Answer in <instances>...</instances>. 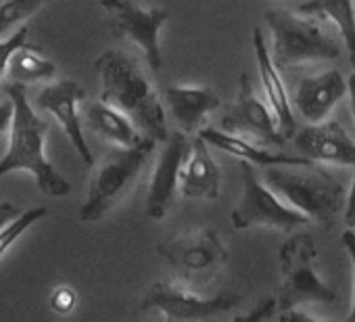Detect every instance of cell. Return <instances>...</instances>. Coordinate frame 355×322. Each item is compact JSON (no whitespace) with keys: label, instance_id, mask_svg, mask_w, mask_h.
<instances>
[{"label":"cell","instance_id":"obj_19","mask_svg":"<svg viewBox=\"0 0 355 322\" xmlns=\"http://www.w3.org/2000/svg\"><path fill=\"white\" fill-rule=\"evenodd\" d=\"M199 136H203L211 146H216V149H220L232 157H239L241 161H249V164H255V166H263V168H270V166H291V168L313 166V161L303 157V155L270 153V151H263V149L255 146L253 142H249L247 138L232 134V132H222L216 128H201Z\"/></svg>","mask_w":355,"mask_h":322},{"label":"cell","instance_id":"obj_27","mask_svg":"<svg viewBox=\"0 0 355 322\" xmlns=\"http://www.w3.org/2000/svg\"><path fill=\"white\" fill-rule=\"evenodd\" d=\"M340 239H343V245H345V249H347V253L351 257V272H353V297H351V312H349L347 318L351 322H355V232L345 230Z\"/></svg>","mask_w":355,"mask_h":322},{"label":"cell","instance_id":"obj_29","mask_svg":"<svg viewBox=\"0 0 355 322\" xmlns=\"http://www.w3.org/2000/svg\"><path fill=\"white\" fill-rule=\"evenodd\" d=\"M343 216H345V224L351 226V228H355V180H353V185H351V189L347 193Z\"/></svg>","mask_w":355,"mask_h":322},{"label":"cell","instance_id":"obj_2","mask_svg":"<svg viewBox=\"0 0 355 322\" xmlns=\"http://www.w3.org/2000/svg\"><path fill=\"white\" fill-rule=\"evenodd\" d=\"M7 96L15 103V115L11 121V140L5 157L0 159V178L24 170L30 172L44 195L65 197L71 193L69 180H65L46 157V132L49 124L38 117L28 101L26 84L11 82Z\"/></svg>","mask_w":355,"mask_h":322},{"label":"cell","instance_id":"obj_3","mask_svg":"<svg viewBox=\"0 0 355 322\" xmlns=\"http://www.w3.org/2000/svg\"><path fill=\"white\" fill-rule=\"evenodd\" d=\"M155 144L153 138H144L136 146H117L101 161L92 174L88 197L78 214L82 222H98L128 195Z\"/></svg>","mask_w":355,"mask_h":322},{"label":"cell","instance_id":"obj_11","mask_svg":"<svg viewBox=\"0 0 355 322\" xmlns=\"http://www.w3.org/2000/svg\"><path fill=\"white\" fill-rule=\"evenodd\" d=\"M159 251L169 264L189 272L191 276L214 274V270H218L228 257L220 237L211 228H197L175 237L163 243Z\"/></svg>","mask_w":355,"mask_h":322},{"label":"cell","instance_id":"obj_33","mask_svg":"<svg viewBox=\"0 0 355 322\" xmlns=\"http://www.w3.org/2000/svg\"><path fill=\"white\" fill-rule=\"evenodd\" d=\"M347 84H349V107H351V115L355 119V71L349 76Z\"/></svg>","mask_w":355,"mask_h":322},{"label":"cell","instance_id":"obj_13","mask_svg":"<svg viewBox=\"0 0 355 322\" xmlns=\"http://www.w3.org/2000/svg\"><path fill=\"white\" fill-rule=\"evenodd\" d=\"M191 151V142L187 132L175 130L169 132L167 140L163 142L161 155L157 159V166L153 172L150 189L146 195V214L153 220H161L171 203V197L180 183V170L184 159Z\"/></svg>","mask_w":355,"mask_h":322},{"label":"cell","instance_id":"obj_8","mask_svg":"<svg viewBox=\"0 0 355 322\" xmlns=\"http://www.w3.org/2000/svg\"><path fill=\"white\" fill-rule=\"evenodd\" d=\"M101 5L109 13V28L113 34L132 40L146 57V63L153 71L161 69V46L159 34L169 11L163 7L144 9L132 0H101Z\"/></svg>","mask_w":355,"mask_h":322},{"label":"cell","instance_id":"obj_4","mask_svg":"<svg viewBox=\"0 0 355 322\" xmlns=\"http://www.w3.org/2000/svg\"><path fill=\"white\" fill-rule=\"evenodd\" d=\"M272 32V59L278 69H295L318 61H336L340 46L313 19L301 13L266 11Z\"/></svg>","mask_w":355,"mask_h":322},{"label":"cell","instance_id":"obj_32","mask_svg":"<svg viewBox=\"0 0 355 322\" xmlns=\"http://www.w3.org/2000/svg\"><path fill=\"white\" fill-rule=\"evenodd\" d=\"M280 320H286V322H293V320H313V316L305 314L303 310H297V305H286V312H282L278 316Z\"/></svg>","mask_w":355,"mask_h":322},{"label":"cell","instance_id":"obj_1","mask_svg":"<svg viewBox=\"0 0 355 322\" xmlns=\"http://www.w3.org/2000/svg\"><path fill=\"white\" fill-rule=\"evenodd\" d=\"M96 71L101 78V101L125 113L146 138L163 144L169 136L165 103L138 65L123 53L105 51L96 59Z\"/></svg>","mask_w":355,"mask_h":322},{"label":"cell","instance_id":"obj_25","mask_svg":"<svg viewBox=\"0 0 355 322\" xmlns=\"http://www.w3.org/2000/svg\"><path fill=\"white\" fill-rule=\"evenodd\" d=\"M24 44H28V26H19L15 34H11L9 38L0 40V78H3L9 71V63L11 57L15 55L17 49H21Z\"/></svg>","mask_w":355,"mask_h":322},{"label":"cell","instance_id":"obj_16","mask_svg":"<svg viewBox=\"0 0 355 322\" xmlns=\"http://www.w3.org/2000/svg\"><path fill=\"white\" fill-rule=\"evenodd\" d=\"M222 174L211 157L209 142L203 136H197L191 144V151L180 170V189L182 197L187 199H218L220 197Z\"/></svg>","mask_w":355,"mask_h":322},{"label":"cell","instance_id":"obj_15","mask_svg":"<svg viewBox=\"0 0 355 322\" xmlns=\"http://www.w3.org/2000/svg\"><path fill=\"white\" fill-rule=\"evenodd\" d=\"M349 94V84L336 69L303 78L295 92V109L309 124L328 119L332 109Z\"/></svg>","mask_w":355,"mask_h":322},{"label":"cell","instance_id":"obj_24","mask_svg":"<svg viewBox=\"0 0 355 322\" xmlns=\"http://www.w3.org/2000/svg\"><path fill=\"white\" fill-rule=\"evenodd\" d=\"M46 214H49L46 207H30L28 212H21L15 220H11L7 226L0 228V255H3L32 224H36Z\"/></svg>","mask_w":355,"mask_h":322},{"label":"cell","instance_id":"obj_10","mask_svg":"<svg viewBox=\"0 0 355 322\" xmlns=\"http://www.w3.org/2000/svg\"><path fill=\"white\" fill-rule=\"evenodd\" d=\"M84 99V88L73 82V80H59L55 84L44 86L38 96H36V105L51 113L59 126L63 128V132L67 134V138L71 140L73 149L78 151V155L82 157V161L86 166H94V157L90 151V144L84 136V128H82V115H80V103Z\"/></svg>","mask_w":355,"mask_h":322},{"label":"cell","instance_id":"obj_12","mask_svg":"<svg viewBox=\"0 0 355 322\" xmlns=\"http://www.w3.org/2000/svg\"><path fill=\"white\" fill-rule=\"evenodd\" d=\"M224 130L268 144H284L286 134L272 111L251 88L249 76L241 78V94L234 109L224 117Z\"/></svg>","mask_w":355,"mask_h":322},{"label":"cell","instance_id":"obj_21","mask_svg":"<svg viewBox=\"0 0 355 322\" xmlns=\"http://www.w3.org/2000/svg\"><path fill=\"white\" fill-rule=\"evenodd\" d=\"M301 15L330 19L349 53V63L355 67V9L353 0H307L299 7Z\"/></svg>","mask_w":355,"mask_h":322},{"label":"cell","instance_id":"obj_6","mask_svg":"<svg viewBox=\"0 0 355 322\" xmlns=\"http://www.w3.org/2000/svg\"><path fill=\"white\" fill-rule=\"evenodd\" d=\"M311 220L291 207L274 189L266 187L257 174L253 172L249 161H243V197L232 212L234 228H276V230H293L309 224Z\"/></svg>","mask_w":355,"mask_h":322},{"label":"cell","instance_id":"obj_18","mask_svg":"<svg viewBox=\"0 0 355 322\" xmlns=\"http://www.w3.org/2000/svg\"><path fill=\"white\" fill-rule=\"evenodd\" d=\"M253 53L257 59V69H259V80H261V88L266 92V99L280 124V130L291 136L295 132V115H293V105L288 101L286 88L282 84L278 65L272 59V51L266 44V38L261 34V30H253Z\"/></svg>","mask_w":355,"mask_h":322},{"label":"cell","instance_id":"obj_20","mask_svg":"<svg viewBox=\"0 0 355 322\" xmlns=\"http://www.w3.org/2000/svg\"><path fill=\"white\" fill-rule=\"evenodd\" d=\"M84 119L88 128L115 146H136L146 136L134 126V121L105 101H94L84 107Z\"/></svg>","mask_w":355,"mask_h":322},{"label":"cell","instance_id":"obj_28","mask_svg":"<svg viewBox=\"0 0 355 322\" xmlns=\"http://www.w3.org/2000/svg\"><path fill=\"white\" fill-rule=\"evenodd\" d=\"M276 305H278V299H276V297L263 299V301L257 305V310H255V312H251V314H247V316H241L239 320H249V322L268 320V318H272V316H274V312H276Z\"/></svg>","mask_w":355,"mask_h":322},{"label":"cell","instance_id":"obj_14","mask_svg":"<svg viewBox=\"0 0 355 322\" xmlns=\"http://www.w3.org/2000/svg\"><path fill=\"white\" fill-rule=\"evenodd\" d=\"M295 146L313 164L318 161L332 166H355V142L334 119L309 124L299 130L295 134Z\"/></svg>","mask_w":355,"mask_h":322},{"label":"cell","instance_id":"obj_23","mask_svg":"<svg viewBox=\"0 0 355 322\" xmlns=\"http://www.w3.org/2000/svg\"><path fill=\"white\" fill-rule=\"evenodd\" d=\"M49 0H5L0 5V36L11 32L15 26L28 22L34 13H38Z\"/></svg>","mask_w":355,"mask_h":322},{"label":"cell","instance_id":"obj_22","mask_svg":"<svg viewBox=\"0 0 355 322\" xmlns=\"http://www.w3.org/2000/svg\"><path fill=\"white\" fill-rule=\"evenodd\" d=\"M9 74L15 82H42L51 80L57 74V65L49 57H44L36 46L24 44L11 57Z\"/></svg>","mask_w":355,"mask_h":322},{"label":"cell","instance_id":"obj_17","mask_svg":"<svg viewBox=\"0 0 355 322\" xmlns=\"http://www.w3.org/2000/svg\"><path fill=\"white\" fill-rule=\"evenodd\" d=\"M163 103L180 130L191 134L201 128L211 111L220 109L222 99L207 86H169L163 90Z\"/></svg>","mask_w":355,"mask_h":322},{"label":"cell","instance_id":"obj_26","mask_svg":"<svg viewBox=\"0 0 355 322\" xmlns=\"http://www.w3.org/2000/svg\"><path fill=\"white\" fill-rule=\"evenodd\" d=\"M49 303H51L53 312H57V314H69V312H73V307L78 303V293L71 287H67V285L57 287L51 293V301Z\"/></svg>","mask_w":355,"mask_h":322},{"label":"cell","instance_id":"obj_31","mask_svg":"<svg viewBox=\"0 0 355 322\" xmlns=\"http://www.w3.org/2000/svg\"><path fill=\"white\" fill-rule=\"evenodd\" d=\"M19 214H21V210H19L17 205H13V203H9V201L0 203V228L7 226L11 220H15Z\"/></svg>","mask_w":355,"mask_h":322},{"label":"cell","instance_id":"obj_7","mask_svg":"<svg viewBox=\"0 0 355 322\" xmlns=\"http://www.w3.org/2000/svg\"><path fill=\"white\" fill-rule=\"evenodd\" d=\"M315 245L309 237L299 235L286 241L280 249V268H282V291L288 305L295 303H332L336 293L320 278L315 270Z\"/></svg>","mask_w":355,"mask_h":322},{"label":"cell","instance_id":"obj_30","mask_svg":"<svg viewBox=\"0 0 355 322\" xmlns=\"http://www.w3.org/2000/svg\"><path fill=\"white\" fill-rule=\"evenodd\" d=\"M13 115H15V103L11 99L0 103V134H3L7 128H11Z\"/></svg>","mask_w":355,"mask_h":322},{"label":"cell","instance_id":"obj_9","mask_svg":"<svg viewBox=\"0 0 355 322\" xmlns=\"http://www.w3.org/2000/svg\"><path fill=\"white\" fill-rule=\"evenodd\" d=\"M241 301L234 293H222L214 297H203L189 287L157 282L148 289L144 297V307L159 310L165 318L171 320H203L230 312Z\"/></svg>","mask_w":355,"mask_h":322},{"label":"cell","instance_id":"obj_5","mask_svg":"<svg viewBox=\"0 0 355 322\" xmlns=\"http://www.w3.org/2000/svg\"><path fill=\"white\" fill-rule=\"evenodd\" d=\"M278 170V166H270L266 180L268 187L274 189L291 207L303 212L311 222H332L340 212H345V187L332 174L320 172H299Z\"/></svg>","mask_w":355,"mask_h":322}]
</instances>
